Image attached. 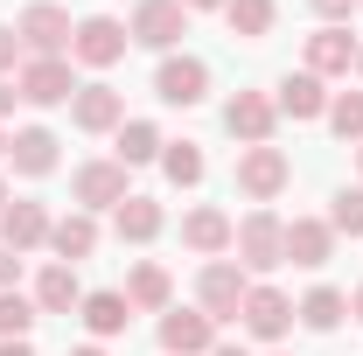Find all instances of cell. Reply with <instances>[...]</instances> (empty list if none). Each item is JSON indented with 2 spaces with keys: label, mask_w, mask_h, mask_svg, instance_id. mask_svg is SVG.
Here are the masks:
<instances>
[{
  "label": "cell",
  "mask_w": 363,
  "mask_h": 356,
  "mask_svg": "<svg viewBox=\"0 0 363 356\" xmlns=\"http://www.w3.org/2000/svg\"><path fill=\"white\" fill-rule=\"evenodd\" d=\"M14 35H21V49H35V56H63L77 28H70V14H63V7H49V0H35V7H28V14L14 21Z\"/></svg>",
  "instance_id": "5"
},
{
  "label": "cell",
  "mask_w": 363,
  "mask_h": 356,
  "mask_svg": "<svg viewBox=\"0 0 363 356\" xmlns=\"http://www.w3.org/2000/svg\"><path fill=\"white\" fill-rule=\"evenodd\" d=\"M357 70H363V49H357Z\"/></svg>",
  "instance_id": "42"
},
{
  "label": "cell",
  "mask_w": 363,
  "mask_h": 356,
  "mask_svg": "<svg viewBox=\"0 0 363 356\" xmlns=\"http://www.w3.org/2000/svg\"><path fill=\"white\" fill-rule=\"evenodd\" d=\"M161 147H168V140L154 133L147 119H126V126H119V161H126V168H140V161H154Z\"/></svg>",
  "instance_id": "26"
},
{
  "label": "cell",
  "mask_w": 363,
  "mask_h": 356,
  "mask_svg": "<svg viewBox=\"0 0 363 356\" xmlns=\"http://www.w3.org/2000/svg\"><path fill=\"white\" fill-rule=\"evenodd\" d=\"M154 91H161L168 105H203V91H210V63H203V56H168V63L154 70Z\"/></svg>",
  "instance_id": "11"
},
{
  "label": "cell",
  "mask_w": 363,
  "mask_h": 356,
  "mask_svg": "<svg viewBox=\"0 0 363 356\" xmlns=\"http://www.w3.org/2000/svg\"><path fill=\"white\" fill-rule=\"evenodd\" d=\"M14 91H21L28 105H63V98H77V84H70V63H63V56H35V63H21Z\"/></svg>",
  "instance_id": "9"
},
{
  "label": "cell",
  "mask_w": 363,
  "mask_h": 356,
  "mask_svg": "<svg viewBox=\"0 0 363 356\" xmlns=\"http://www.w3.org/2000/svg\"><path fill=\"white\" fill-rule=\"evenodd\" d=\"M350 308H357V321H363V287H357V301H350Z\"/></svg>",
  "instance_id": "39"
},
{
  "label": "cell",
  "mask_w": 363,
  "mask_h": 356,
  "mask_svg": "<svg viewBox=\"0 0 363 356\" xmlns=\"http://www.w3.org/2000/svg\"><path fill=\"white\" fill-rule=\"evenodd\" d=\"M49 245H56V259H63V266L91 259V252H98V223H91V210H70L63 223H49Z\"/></svg>",
  "instance_id": "17"
},
{
  "label": "cell",
  "mask_w": 363,
  "mask_h": 356,
  "mask_svg": "<svg viewBox=\"0 0 363 356\" xmlns=\"http://www.w3.org/2000/svg\"><path fill=\"white\" fill-rule=\"evenodd\" d=\"M357 7H363V0H315V14L328 21V28H342V21H350Z\"/></svg>",
  "instance_id": "32"
},
{
  "label": "cell",
  "mask_w": 363,
  "mask_h": 356,
  "mask_svg": "<svg viewBox=\"0 0 363 356\" xmlns=\"http://www.w3.org/2000/svg\"><path fill=\"white\" fill-rule=\"evenodd\" d=\"M161 350H168V356H203V350H217V321H210V314H189V308L161 314Z\"/></svg>",
  "instance_id": "12"
},
{
  "label": "cell",
  "mask_w": 363,
  "mask_h": 356,
  "mask_svg": "<svg viewBox=\"0 0 363 356\" xmlns=\"http://www.w3.org/2000/svg\"><path fill=\"white\" fill-rule=\"evenodd\" d=\"M14 98H21V91H14V84H0V112H14Z\"/></svg>",
  "instance_id": "35"
},
{
  "label": "cell",
  "mask_w": 363,
  "mask_h": 356,
  "mask_svg": "<svg viewBox=\"0 0 363 356\" xmlns=\"http://www.w3.org/2000/svg\"><path fill=\"white\" fill-rule=\"evenodd\" d=\"M161 168H168L175 189H196V182H203V147H196V140H175V147L161 154Z\"/></svg>",
  "instance_id": "29"
},
{
  "label": "cell",
  "mask_w": 363,
  "mask_h": 356,
  "mask_svg": "<svg viewBox=\"0 0 363 356\" xmlns=\"http://www.w3.org/2000/svg\"><path fill=\"white\" fill-rule=\"evenodd\" d=\"M286 175H294V168H286L279 147H245V154H238V189H245L252 203H272V196L286 189Z\"/></svg>",
  "instance_id": "6"
},
{
  "label": "cell",
  "mask_w": 363,
  "mask_h": 356,
  "mask_svg": "<svg viewBox=\"0 0 363 356\" xmlns=\"http://www.w3.org/2000/svg\"><path fill=\"white\" fill-rule=\"evenodd\" d=\"M70 196L84 210H119L126 203V161H84L77 182H70Z\"/></svg>",
  "instance_id": "7"
},
{
  "label": "cell",
  "mask_w": 363,
  "mask_h": 356,
  "mask_svg": "<svg viewBox=\"0 0 363 356\" xmlns=\"http://www.w3.org/2000/svg\"><path fill=\"white\" fill-rule=\"evenodd\" d=\"M301 321H308V328H321V335H328V328H335V321H342V314H350V301H342V294H335V287H315V294H308V301H301Z\"/></svg>",
  "instance_id": "27"
},
{
  "label": "cell",
  "mask_w": 363,
  "mask_h": 356,
  "mask_svg": "<svg viewBox=\"0 0 363 356\" xmlns=\"http://www.w3.org/2000/svg\"><path fill=\"white\" fill-rule=\"evenodd\" d=\"M0 154H7V140H0Z\"/></svg>",
  "instance_id": "43"
},
{
  "label": "cell",
  "mask_w": 363,
  "mask_h": 356,
  "mask_svg": "<svg viewBox=\"0 0 363 356\" xmlns=\"http://www.w3.org/2000/svg\"><path fill=\"white\" fill-rule=\"evenodd\" d=\"M196 294H203V314H210V321H238L252 279H245V266H230V259H210L203 279H196Z\"/></svg>",
  "instance_id": "2"
},
{
  "label": "cell",
  "mask_w": 363,
  "mask_h": 356,
  "mask_svg": "<svg viewBox=\"0 0 363 356\" xmlns=\"http://www.w3.org/2000/svg\"><path fill=\"white\" fill-rule=\"evenodd\" d=\"M279 112H294V119H321V112H328V91H321L315 70H301V77L279 84Z\"/></svg>",
  "instance_id": "22"
},
{
  "label": "cell",
  "mask_w": 363,
  "mask_h": 356,
  "mask_svg": "<svg viewBox=\"0 0 363 356\" xmlns=\"http://www.w3.org/2000/svg\"><path fill=\"white\" fill-rule=\"evenodd\" d=\"M238 266L245 272H272V266H286V223L272 217V210H252V217L238 223Z\"/></svg>",
  "instance_id": "1"
},
{
  "label": "cell",
  "mask_w": 363,
  "mask_h": 356,
  "mask_svg": "<svg viewBox=\"0 0 363 356\" xmlns=\"http://www.w3.org/2000/svg\"><path fill=\"white\" fill-rule=\"evenodd\" d=\"M182 7H230V0H182Z\"/></svg>",
  "instance_id": "38"
},
{
  "label": "cell",
  "mask_w": 363,
  "mask_h": 356,
  "mask_svg": "<svg viewBox=\"0 0 363 356\" xmlns=\"http://www.w3.org/2000/svg\"><path fill=\"white\" fill-rule=\"evenodd\" d=\"M49 238V210L43 203H7L0 210V245L7 252H28V245H43Z\"/></svg>",
  "instance_id": "15"
},
{
  "label": "cell",
  "mask_w": 363,
  "mask_h": 356,
  "mask_svg": "<svg viewBox=\"0 0 363 356\" xmlns=\"http://www.w3.org/2000/svg\"><path fill=\"white\" fill-rule=\"evenodd\" d=\"M328 252H335V230L321 217H294L286 223V266H328Z\"/></svg>",
  "instance_id": "14"
},
{
  "label": "cell",
  "mask_w": 363,
  "mask_h": 356,
  "mask_svg": "<svg viewBox=\"0 0 363 356\" xmlns=\"http://www.w3.org/2000/svg\"><path fill=\"white\" fill-rule=\"evenodd\" d=\"M210 356H245V350H238V343H217V350H210Z\"/></svg>",
  "instance_id": "37"
},
{
  "label": "cell",
  "mask_w": 363,
  "mask_h": 356,
  "mask_svg": "<svg viewBox=\"0 0 363 356\" xmlns=\"http://www.w3.org/2000/svg\"><path fill=\"white\" fill-rule=\"evenodd\" d=\"M230 238H238V223H230L224 210H210V203L182 217V245H189V252H210V259H217V252H224Z\"/></svg>",
  "instance_id": "16"
},
{
  "label": "cell",
  "mask_w": 363,
  "mask_h": 356,
  "mask_svg": "<svg viewBox=\"0 0 363 356\" xmlns=\"http://www.w3.org/2000/svg\"><path fill=\"white\" fill-rule=\"evenodd\" d=\"M328 126L342 140H363V91H342V98L328 105Z\"/></svg>",
  "instance_id": "30"
},
{
  "label": "cell",
  "mask_w": 363,
  "mask_h": 356,
  "mask_svg": "<svg viewBox=\"0 0 363 356\" xmlns=\"http://www.w3.org/2000/svg\"><path fill=\"white\" fill-rule=\"evenodd\" d=\"M0 210H7V189H0Z\"/></svg>",
  "instance_id": "41"
},
{
  "label": "cell",
  "mask_w": 363,
  "mask_h": 356,
  "mask_svg": "<svg viewBox=\"0 0 363 356\" xmlns=\"http://www.w3.org/2000/svg\"><path fill=\"white\" fill-rule=\"evenodd\" d=\"M126 43H133V35H126L112 14H91V21H77V35H70V56L91 63V70H112V63L126 56Z\"/></svg>",
  "instance_id": "3"
},
{
  "label": "cell",
  "mask_w": 363,
  "mask_h": 356,
  "mask_svg": "<svg viewBox=\"0 0 363 356\" xmlns=\"http://www.w3.org/2000/svg\"><path fill=\"white\" fill-rule=\"evenodd\" d=\"M14 272H21V259H14V252H7V245H0V294H7V287H14Z\"/></svg>",
  "instance_id": "34"
},
{
  "label": "cell",
  "mask_w": 363,
  "mask_h": 356,
  "mask_svg": "<svg viewBox=\"0 0 363 356\" xmlns=\"http://www.w3.org/2000/svg\"><path fill=\"white\" fill-rule=\"evenodd\" d=\"M35 301H21V294H14V287H7V294H0V343H28V328H35Z\"/></svg>",
  "instance_id": "28"
},
{
  "label": "cell",
  "mask_w": 363,
  "mask_h": 356,
  "mask_svg": "<svg viewBox=\"0 0 363 356\" xmlns=\"http://www.w3.org/2000/svg\"><path fill=\"white\" fill-rule=\"evenodd\" d=\"M0 356H35V350H28V343H0Z\"/></svg>",
  "instance_id": "36"
},
{
  "label": "cell",
  "mask_w": 363,
  "mask_h": 356,
  "mask_svg": "<svg viewBox=\"0 0 363 356\" xmlns=\"http://www.w3.org/2000/svg\"><path fill=\"white\" fill-rule=\"evenodd\" d=\"M70 356H105V350H70Z\"/></svg>",
  "instance_id": "40"
},
{
  "label": "cell",
  "mask_w": 363,
  "mask_h": 356,
  "mask_svg": "<svg viewBox=\"0 0 363 356\" xmlns=\"http://www.w3.org/2000/svg\"><path fill=\"white\" fill-rule=\"evenodd\" d=\"M126 321H133L126 294H84V328H91V335H119Z\"/></svg>",
  "instance_id": "23"
},
{
  "label": "cell",
  "mask_w": 363,
  "mask_h": 356,
  "mask_svg": "<svg viewBox=\"0 0 363 356\" xmlns=\"http://www.w3.org/2000/svg\"><path fill=\"white\" fill-rule=\"evenodd\" d=\"M357 161H363V147H357Z\"/></svg>",
  "instance_id": "44"
},
{
  "label": "cell",
  "mask_w": 363,
  "mask_h": 356,
  "mask_svg": "<svg viewBox=\"0 0 363 356\" xmlns=\"http://www.w3.org/2000/svg\"><path fill=\"white\" fill-rule=\"evenodd\" d=\"M238 321H245L259 343H279V335L294 328V301H286L279 287H252V294H245V308H238Z\"/></svg>",
  "instance_id": "10"
},
{
  "label": "cell",
  "mask_w": 363,
  "mask_h": 356,
  "mask_svg": "<svg viewBox=\"0 0 363 356\" xmlns=\"http://www.w3.org/2000/svg\"><path fill=\"white\" fill-rule=\"evenodd\" d=\"M350 63H357V35H350V28L308 35V70H315V77H335V70H350Z\"/></svg>",
  "instance_id": "18"
},
{
  "label": "cell",
  "mask_w": 363,
  "mask_h": 356,
  "mask_svg": "<svg viewBox=\"0 0 363 356\" xmlns=\"http://www.w3.org/2000/svg\"><path fill=\"white\" fill-rule=\"evenodd\" d=\"M70 119L84 126V133H112L119 119H126V98L112 84H77V98H70Z\"/></svg>",
  "instance_id": "13"
},
{
  "label": "cell",
  "mask_w": 363,
  "mask_h": 356,
  "mask_svg": "<svg viewBox=\"0 0 363 356\" xmlns=\"http://www.w3.org/2000/svg\"><path fill=\"white\" fill-rule=\"evenodd\" d=\"M14 63H21V35H14V28H0V70H14Z\"/></svg>",
  "instance_id": "33"
},
{
  "label": "cell",
  "mask_w": 363,
  "mask_h": 356,
  "mask_svg": "<svg viewBox=\"0 0 363 356\" xmlns=\"http://www.w3.org/2000/svg\"><path fill=\"white\" fill-rule=\"evenodd\" d=\"M272 0H230L224 7V21H230V35H245V43H259V35H272Z\"/></svg>",
  "instance_id": "24"
},
{
  "label": "cell",
  "mask_w": 363,
  "mask_h": 356,
  "mask_svg": "<svg viewBox=\"0 0 363 356\" xmlns=\"http://www.w3.org/2000/svg\"><path fill=\"white\" fill-rule=\"evenodd\" d=\"M35 308H43V314H70V308H84V287H77V272L63 266V259H56V266L35 279Z\"/></svg>",
  "instance_id": "20"
},
{
  "label": "cell",
  "mask_w": 363,
  "mask_h": 356,
  "mask_svg": "<svg viewBox=\"0 0 363 356\" xmlns=\"http://www.w3.org/2000/svg\"><path fill=\"white\" fill-rule=\"evenodd\" d=\"M272 119H279V105H272L266 91H238L224 105V126L245 140V147H272Z\"/></svg>",
  "instance_id": "8"
},
{
  "label": "cell",
  "mask_w": 363,
  "mask_h": 356,
  "mask_svg": "<svg viewBox=\"0 0 363 356\" xmlns=\"http://www.w3.org/2000/svg\"><path fill=\"white\" fill-rule=\"evenodd\" d=\"M328 230H350V238H363V189H342V196H335Z\"/></svg>",
  "instance_id": "31"
},
{
  "label": "cell",
  "mask_w": 363,
  "mask_h": 356,
  "mask_svg": "<svg viewBox=\"0 0 363 356\" xmlns=\"http://www.w3.org/2000/svg\"><path fill=\"white\" fill-rule=\"evenodd\" d=\"M7 161H14L21 175H49V168H56V133H49V126H21V133L7 140Z\"/></svg>",
  "instance_id": "19"
},
{
  "label": "cell",
  "mask_w": 363,
  "mask_h": 356,
  "mask_svg": "<svg viewBox=\"0 0 363 356\" xmlns=\"http://www.w3.org/2000/svg\"><path fill=\"white\" fill-rule=\"evenodd\" d=\"M168 294H175V287H168V272L154 266V259L133 266V279H126V308H168Z\"/></svg>",
  "instance_id": "25"
},
{
  "label": "cell",
  "mask_w": 363,
  "mask_h": 356,
  "mask_svg": "<svg viewBox=\"0 0 363 356\" xmlns=\"http://www.w3.org/2000/svg\"><path fill=\"white\" fill-rule=\"evenodd\" d=\"M112 223H119V238H126V245H147V238H161V203H154V196H126V203H119V210H112Z\"/></svg>",
  "instance_id": "21"
},
{
  "label": "cell",
  "mask_w": 363,
  "mask_h": 356,
  "mask_svg": "<svg viewBox=\"0 0 363 356\" xmlns=\"http://www.w3.org/2000/svg\"><path fill=\"white\" fill-rule=\"evenodd\" d=\"M126 35H133V43H147V49H175L182 35H189V7H182V0H140Z\"/></svg>",
  "instance_id": "4"
}]
</instances>
